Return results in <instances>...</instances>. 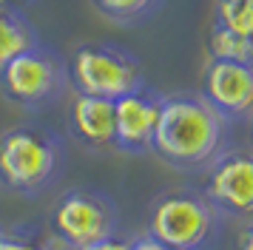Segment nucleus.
<instances>
[{"label": "nucleus", "mask_w": 253, "mask_h": 250, "mask_svg": "<svg viewBox=\"0 0 253 250\" xmlns=\"http://www.w3.org/2000/svg\"><path fill=\"white\" fill-rule=\"evenodd\" d=\"M225 134L228 120L202 94H168L162 97L151 151L176 170H199L222 154Z\"/></svg>", "instance_id": "1"}, {"label": "nucleus", "mask_w": 253, "mask_h": 250, "mask_svg": "<svg viewBox=\"0 0 253 250\" xmlns=\"http://www.w3.org/2000/svg\"><path fill=\"white\" fill-rule=\"evenodd\" d=\"M66 165L63 136L43 123H20L0 134V185L17 196H37Z\"/></svg>", "instance_id": "2"}, {"label": "nucleus", "mask_w": 253, "mask_h": 250, "mask_svg": "<svg viewBox=\"0 0 253 250\" xmlns=\"http://www.w3.org/2000/svg\"><path fill=\"white\" fill-rule=\"evenodd\" d=\"M3 97L26 111H43L63 100L69 85V63L54 45L40 43L14 57L0 74Z\"/></svg>", "instance_id": "3"}, {"label": "nucleus", "mask_w": 253, "mask_h": 250, "mask_svg": "<svg viewBox=\"0 0 253 250\" xmlns=\"http://www.w3.org/2000/svg\"><path fill=\"white\" fill-rule=\"evenodd\" d=\"M66 63H69V85L74 88V94L117 100L145 85L139 57L114 43H83Z\"/></svg>", "instance_id": "4"}, {"label": "nucleus", "mask_w": 253, "mask_h": 250, "mask_svg": "<svg viewBox=\"0 0 253 250\" xmlns=\"http://www.w3.org/2000/svg\"><path fill=\"white\" fill-rule=\"evenodd\" d=\"M216 227V208L205 193L191 188H173L160 193L148 210V233L168 248L202 250Z\"/></svg>", "instance_id": "5"}, {"label": "nucleus", "mask_w": 253, "mask_h": 250, "mask_svg": "<svg viewBox=\"0 0 253 250\" xmlns=\"http://www.w3.org/2000/svg\"><path fill=\"white\" fill-rule=\"evenodd\" d=\"M117 205L103 191L69 188L48 213V233L66 250H83L117 233Z\"/></svg>", "instance_id": "6"}, {"label": "nucleus", "mask_w": 253, "mask_h": 250, "mask_svg": "<svg viewBox=\"0 0 253 250\" xmlns=\"http://www.w3.org/2000/svg\"><path fill=\"white\" fill-rule=\"evenodd\" d=\"M205 199L230 216H253V151H222L205 173Z\"/></svg>", "instance_id": "7"}, {"label": "nucleus", "mask_w": 253, "mask_h": 250, "mask_svg": "<svg viewBox=\"0 0 253 250\" xmlns=\"http://www.w3.org/2000/svg\"><path fill=\"white\" fill-rule=\"evenodd\" d=\"M202 100L225 120L253 117V63L208 60L202 74Z\"/></svg>", "instance_id": "8"}, {"label": "nucleus", "mask_w": 253, "mask_h": 250, "mask_svg": "<svg viewBox=\"0 0 253 250\" xmlns=\"http://www.w3.org/2000/svg\"><path fill=\"white\" fill-rule=\"evenodd\" d=\"M160 91L151 85L128 91L114 100V148L123 154H148L162 108Z\"/></svg>", "instance_id": "9"}, {"label": "nucleus", "mask_w": 253, "mask_h": 250, "mask_svg": "<svg viewBox=\"0 0 253 250\" xmlns=\"http://www.w3.org/2000/svg\"><path fill=\"white\" fill-rule=\"evenodd\" d=\"M69 134L85 151L105 154L114 148V100L74 94L69 105Z\"/></svg>", "instance_id": "10"}, {"label": "nucleus", "mask_w": 253, "mask_h": 250, "mask_svg": "<svg viewBox=\"0 0 253 250\" xmlns=\"http://www.w3.org/2000/svg\"><path fill=\"white\" fill-rule=\"evenodd\" d=\"M37 43H40V34L26 17V11L0 9V74L14 57H20Z\"/></svg>", "instance_id": "11"}, {"label": "nucleus", "mask_w": 253, "mask_h": 250, "mask_svg": "<svg viewBox=\"0 0 253 250\" xmlns=\"http://www.w3.org/2000/svg\"><path fill=\"white\" fill-rule=\"evenodd\" d=\"M91 6L114 26H139L148 23L165 6V0H91Z\"/></svg>", "instance_id": "12"}, {"label": "nucleus", "mask_w": 253, "mask_h": 250, "mask_svg": "<svg viewBox=\"0 0 253 250\" xmlns=\"http://www.w3.org/2000/svg\"><path fill=\"white\" fill-rule=\"evenodd\" d=\"M0 250H66L57 239L35 225H0Z\"/></svg>", "instance_id": "13"}, {"label": "nucleus", "mask_w": 253, "mask_h": 250, "mask_svg": "<svg viewBox=\"0 0 253 250\" xmlns=\"http://www.w3.org/2000/svg\"><path fill=\"white\" fill-rule=\"evenodd\" d=\"M213 23L253 43V0H216Z\"/></svg>", "instance_id": "14"}, {"label": "nucleus", "mask_w": 253, "mask_h": 250, "mask_svg": "<svg viewBox=\"0 0 253 250\" xmlns=\"http://www.w3.org/2000/svg\"><path fill=\"white\" fill-rule=\"evenodd\" d=\"M208 54L211 60H236V63H253V43L242 40L239 34L228 32L222 26H211L208 32Z\"/></svg>", "instance_id": "15"}, {"label": "nucleus", "mask_w": 253, "mask_h": 250, "mask_svg": "<svg viewBox=\"0 0 253 250\" xmlns=\"http://www.w3.org/2000/svg\"><path fill=\"white\" fill-rule=\"evenodd\" d=\"M128 250H176V248H168V245H162V242H157L145 233V236L128 239Z\"/></svg>", "instance_id": "16"}, {"label": "nucleus", "mask_w": 253, "mask_h": 250, "mask_svg": "<svg viewBox=\"0 0 253 250\" xmlns=\"http://www.w3.org/2000/svg\"><path fill=\"white\" fill-rule=\"evenodd\" d=\"M83 250H128V239L114 233V236L103 239V242H97V245H88V248H83Z\"/></svg>", "instance_id": "17"}, {"label": "nucleus", "mask_w": 253, "mask_h": 250, "mask_svg": "<svg viewBox=\"0 0 253 250\" xmlns=\"http://www.w3.org/2000/svg\"><path fill=\"white\" fill-rule=\"evenodd\" d=\"M37 0H0V9H12V11H26L29 6H35Z\"/></svg>", "instance_id": "18"}, {"label": "nucleus", "mask_w": 253, "mask_h": 250, "mask_svg": "<svg viewBox=\"0 0 253 250\" xmlns=\"http://www.w3.org/2000/svg\"><path fill=\"white\" fill-rule=\"evenodd\" d=\"M239 250H253V225L239 236Z\"/></svg>", "instance_id": "19"}]
</instances>
